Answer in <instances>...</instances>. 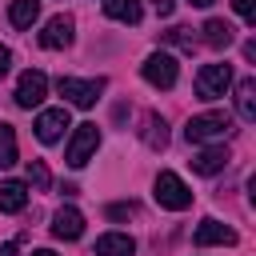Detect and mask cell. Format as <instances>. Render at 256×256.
Returning a JSON list of instances; mask_svg holds the SVG:
<instances>
[{
	"instance_id": "obj_5",
	"label": "cell",
	"mask_w": 256,
	"mask_h": 256,
	"mask_svg": "<svg viewBox=\"0 0 256 256\" xmlns=\"http://www.w3.org/2000/svg\"><path fill=\"white\" fill-rule=\"evenodd\" d=\"M96 148H100V128H96V124H76V132H72V140H68V148H64V160H68L72 168H84Z\"/></svg>"
},
{
	"instance_id": "obj_6",
	"label": "cell",
	"mask_w": 256,
	"mask_h": 256,
	"mask_svg": "<svg viewBox=\"0 0 256 256\" xmlns=\"http://www.w3.org/2000/svg\"><path fill=\"white\" fill-rule=\"evenodd\" d=\"M140 76H144L152 88H172V84H176V76H180L176 56H168V52H152V56L140 64Z\"/></svg>"
},
{
	"instance_id": "obj_29",
	"label": "cell",
	"mask_w": 256,
	"mask_h": 256,
	"mask_svg": "<svg viewBox=\"0 0 256 256\" xmlns=\"http://www.w3.org/2000/svg\"><path fill=\"white\" fill-rule=\"evenodd\" d=\"M32 256H56V252H52V248H36Z\"/></svg>"
},
{
	"instance_id": "obj_25",
	"label": "cell",
	"mask_w": 256,
	"mask_h": 256,
	"mask_svg": "<svg viewBox=\"0 0 256 256\" xmlns=\"http://www.w3.org/2000/svg\"><path fill=\"white\" fill-rule=\"evenodd\" d=\"M152 8H156V16H172L176 12V0H152Z\"/></svg>"
},
{
	"instance_id": "obj_13",
	"label": "cell",
	"mask_w": 256,
	"mask_h": 256,
	"mask_svg": "<svg viewBox=\"0 0 256 256\" xmlns=\"http://www.w3.org/2000/svg\"><path fill=\"white\" fill-rule=\"evenodd\" d=\"M140 140L148 144V148H164L168 144V124H164V116H156V112H144V120H140Z\"/></svg>"
},
{
	"instance_id": "obj_10",
	"label": "cell",
	"mask_w": 256,
	"mask_h": 256,
	"mask_svg": "<svg viewBox=\"0 0 256 256\" xmlns=\"http://www.w3.org/2000/svg\"><path fill=\"white\" fill-rule=\"evenodd\" d=\"M52 236H56V240H80V236H84V216H80V208L64 204V208L52 216Z\"/></svg>"
},
{
	"instance_id": "obj_15",
	"label": "cell",
	"mask_w": 256,
	"mask_h": 256,
	"mask_svg": "<svg viewBox=\"0 0 256 256\" xmlns=\"http://www.w3.org/2000/svg\"><path fill=\"white\" fill-rule=\"evenodd\" d=\"M104 16L108 20H120V24H140L144 4L140 0H104Z\"/></svg>"
},
{
	"instance_id": "obj_26",
	"label": "cell",
	"mask_w": 256,
	"mask_h": 256,
	"mask_svg": "<svg viewBox=\"0 0 256 256\" xmlns=\"http://www.w3.org/2000/svg\"><path fill=\"white\" fill-rule=\"evenodd\" d=\"M8 68H12V52H8V48H4V44H0V76H4V72H8Z\"/></svg>"
},
{
	"instance_id": "obj_16",
	"label": "cell",
	"mask_w": 256,
	"mask_h": 256,
	"mask_svg": "<svg viewBox=\"0 0 256 256\" xmlns=\"http://www.w3.org/2000/svg\"><path fill=\"white\" fill-rule=\"evenodd\" d=\"M28 204V184L24 180H4L0 184V212H20Z\"/></svg>"
},
{
	"instance_id": "obj_1",
	"label": "cell",
	"mask_w": 256,
	"mask_h": 256,
	"mask_svg": "<svg viewBox=\"0 0 256 256\" xmlns=\"http://www.w3.org/2000/svg\"><path fill=\"white\" fill-rule=\"evenodd\" d=\"M232 132V116L228 112H200L184 124V140L188 144H208V140H224Z\"/></svg>"
},
{
	"instance_id": "obj_19",
	"label": "cell",
	"mask_w": 256,
	"mask_h": 256,
	"mask_svg": "<svg viewBox=\"0 0 256 256\" xmlns=\"http://www.w3.org/2000/svg\"><path fill=\"white\" fill-rule=\"evenodd\" d=\"M36 16H40V0H12V8H8V20L16 28H32Z\"/></svg>"
},
{
	"instance_id": "obj_2",
	"label": "cell",
	"mask_w": 256,
	"mask_h": 256,
	"mask_svg": "<svg viewBox=\"0 0 256 256\" xmlns=\"http://www.w3.org/2000/svg\"><path fill=\"white\" fill-rule=\"evenodd\" d=\"M152 196H156L160 208H172V212H184V208L192 204V188H188L176 172H160L156 184H152Z\"/></svg>"
},
{
	"instance_id": "obj_22",
	"label": "cell",
	"mask_w": 256,
	"mask_h": 256,
	"mask_svg": "<svg viewBox=\"0 0 256 256\" xmlns=\"http://www.w3.org/2000/svg\"><path fill=\"white\" fill-rule=\"evenodd\" d=\"M164 40L168 44H176V48H184V52H192V28H172V32H164Z\"/></svg>"
},
{
	"instance_id": "obj_24",
	"label": "cell",
	"mask_w": 256,
	"mask_h": 256,
	"mask_svg": "<svg viewBox=\"0 0 256 256\" xmlns=\"http://www.w3.org/2000/svg\"><path fill=\"white\" fill-rule=\"evenodd\" d=\"M232 8H236L244 20H256V0H232Z\"/></svg>"
},
{
	"instance_id": "obj_14",
	"label": "cell",
	"mask_w": 256,
	"mask_h": 256,
	"mask_svg": "<svg viewBox=\"0 0 256 256\" xmlns=\"http://www.w3.org/2000/svg\"><path fill=\"white\" fill-rule=\"evenodd\" d=\"M96 256H136V240L124 232H104L96 240Z\"/></svg>"
},
{
	"instance_id": "obj_3",
	"label": "cell",
	"mask_w": 256,
	"mask_h": 256,
	"mask_svg": "<svg viewBox=\"0 0 256 256\" xmlns=\"http://www.w3.org/2000/svg\"><path fill=\"white\" fill-rule=\"evenodd\" d=\"M56 88H60V96H64L68 104H76V108H92V104L100 100V92L108 88V80H104V76H96V80L60 76V80H56Z\"/></svg>"
},
{
	"instance_id": "obj_20",
	"label": "cell",
	"mask_w": 256,
	"mask_h": 256,
	"mask_svg": "<svg viewBox=\"0 0 256 256\" xmlns=\"http://www.w3.org/2000/svg\"><path fill=\"white\" fill-rule=\"evenodd\" d=\"M12 164H16V128L0 124V168H12Z\"/></svg>"
},
{
	"instance_id": "obj_12",
	"label": "cell",
	"mask_w": 256,
	"mask_h": 256,
	"mask_svg": "<svg viewBox=\"0 0 256 256\" xmlns=\"http://www.w3.org/2000/svg\"><path fill=\"white\" fill-rule=\"evenodd\" d=\"M228 160H232V156H228V148H224V144H216V148H204V152H196V156H192V172H196V176H216V172H224V168H228Z\"/></svg>"
},
{
	"instance_id": "obj_21",
	"label": "cell",
	"mask_w": 256,
	"mask_h": 256,
	"mask_svg": "<svg viewBox=\"0 0 256 256\" xmlns=\"http://www.w3.org/2000/svg\"><path fill=\"white\" fill-rule=\"evenodd\" d=\"M28 184H32V188H48V184H52L44 160H28Z\"/></svg>"
},
{
	"instance_id": "obj_11",
	"label": "cell",
	"mask_w": 256,
	"mask_h": 256,
	"mask_svg": "<svg viewBox=\"0 0 256 256\" xmlns=\"http://www.w3.org/2000/svg\"><path fill=\"white\" fill-rule=\"evenodd\" d=\"M192 244L196 248H208V244H236V232L228 228V224H220V220H200V228L192 232Z\"/></svg>"
},
{
	"instance_id": "obj_28",
	"label": "cell",
	"mask_w": 256,
	"mask_h": 256,
	"mask_svg": "<svg viewBox=\"0 0 256 256\" xmlns=\"http://www.w3.org/2000/svg\"><path fill=\"white\" fill-rule=\"evenodd\" d=\"M192 8H208V4H216V0H188Z\"/></svg>"
},
{
	"instance_id": "obj_27",
	"label": "cell",
	"mask_w": 256,
	"mask_h": 256,
	"mask_svg": "<svg viewBox=\"0 0 256 256\" xmlns=\"http://www.w3.org/2000/svg\"><path fill=\"white\" fill-rule=\"evenodd\" d=\"M0 256H20V248L16 244H0Z\"/></svg>"
},
{
	"instance_id": "obj_17",
	"label": "cell",
	"mask_w": 256,
	"mask_h": 256,
	"mask_svg": "<svg viewBox=\"0 0 256 256\" xmlns=\"http://www.w3.org/2000/svg\"><path fill=\"white\" fill-rule=\"evenodd\" d=\"M236 112H240V120H256V80L252 76H244L236 84Z\"/></svg>"
},
{
	"instance_id": "obj_8",
	"label": "cell",
	"mask_w": 256,
	"mask_h": 256,
	"mask_svg": "<svg viewBox=\"0 0 256 256\" xmlns=\"http://www.w3.org/2000/svg\"><path fill=\"white\" fill-rule=\"evenodd\" d=\"M64 128H72L68 108H44V112L36 116V140H40V144H56V140L64 136Z\"/></svg>"
},
{
	"instance_id": "obj_7",
	"label": "cell",
	"mask_w": 256,
	"mask_h": 256,
	"mask_svg": "<svg viewBox=\"0 0 256 256\" xmlns=\"http://www.w3.org/2000/svg\"><path fill=\"white\" fill-rule=\"evenodd\" d=\"M44 96H48V76L36 72V68H28V72L16 80V104H20V108H36Z\"/></svg>"
},
{
	"instance_id": "obj_4",
	"label": "cell",
	"mask_w": 256,
	"mask_h": 256,
	"mask_svg": "<svg viewBox=\"0 0 256 256\" xmlns=\"http://www.w3.org/2000/svg\"><path fill=\"white\" fill-rule=\"evenodd\" d=\"M232 88V64H204L196 72V96L200 100H220Z\"/></svg>"
},
{
	"instance_id": "obj_23",
	"label": "cell",
	"mask_w": 256,
	"mask_h": 256,
	"mask_svg": "<svg viewBox=\"0 0 256 256\" xmlns=\"http://www.w3.org/2000/svg\"><path fill=\"white\" fill-rule=\"evenodd\" d=\"M108 216L112 220H128V216H136V204H108Z\"/></svg>"
},
{
	"instance_id": "obj_18",
	"label": "cell",
	"mask_w": 256,
	"mask_h": 256,
	"mask_svg": "<svg viewBox=\"0 0 256 256\" xmlns=\"http://www.w3.org/2000/svg\"><path fill=\"white\" fill-rule=\"evenodd\" d=\"M232 40H236V28L228 20H208L204 24V44L208 48H228Z\"/></svg>"
},
{
	"instance_id": "obj_9",
	"label": "cell",
	"mask_w": 256,
	"mask_h": 256,
	"mask_svg": "<svg viewBox=\"0 0 256 256\" xmlns=\"http://www.w3.org/2000/svg\"><path fill=\"white\" fill-rule=\"evenodd\" d=\"M72 36H76V20H72L68 12H60V16H52V20L44 24L40 44H44V48H68V44H72Z\"/></svg>"
}]
</instances>
